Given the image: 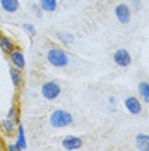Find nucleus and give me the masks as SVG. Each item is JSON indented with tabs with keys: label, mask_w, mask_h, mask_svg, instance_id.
I'll return each instance as SVG.
<instances>
[{
	"label": "nucleus",
	"mask_w": 149,
	"mask_h": 151,
	"mask_svg": "<svg viewBox=\"0 0 149 151\" xmlns=\"http://www.w3.org/2000/svg\"><path fill=\"white\" fill-rule=\"evenodd\" d=\"M72 124H74V117H72L70 112L62 110V108L52 110V113H50V125H52V127H55V129H64V127H70Z\"/></svg>",
	"instance_id": "1"
},
{
	"label": "nucleus",
	"mask_w": 149,
	"mask_h": 151,
	"mask_svg": "<svg viewBox=\"0 0 149 151\" xmlns=\"http://www.w3.org/2000/svg\"><path fill=\"white\" fill-rule=\"evenodd\" d=\"M47 62L55 69H64V67L69 65V55L64 48L52 47L47 52Z\"/></svg>",
	"instance_id": "2"
},
{
	"label": "nucleus",
	"mask_w": 149,
	"mask_h": 151,
	"mask_svg": "<svg viewBox=\"0 0 149 151\" xmlns=\"http://www.w3.org/2000/svg\"><path fill=\"white\" fill-rule=\"evenodd\" d=\"M39 91H41V96L47 101H53V100H57L62 94V86H60L58 81H47V83L41 84Z\"/></svg>",
	"instance_id": "3"
},
{
	"label": "nucleus",
	"mask_w": 149,
	"mask_h": 151,
	"mask_svg": "<svg viewBox=\"0 0 149 151\" xmlns=\"http://www.w3.org/2000/svg\"><path fill=\"white\" fill-rule=\"evenodd\" d=\"M112 60H113V64H115L117 67L127 69V67H130V64H132V53L127 50V48H118V50L113 52Z\"/></svg>",
	"instance_id": "4"
},
{
	"label": "nucleus",
	"mask_w": 149,
	"mask_h": 151,
	"mask_svg": "<svg viewBox=\"0 0 149 151\" xmlns=\"http://www.w3.org/2000/svg\"><path fill=\"white\" fill-rule=\"evenodd\" d=\"M115 17L120 24H129L132 19V9L129 4H118L115 7Z\"/></svg>",
	"instance_id": "5"
},
{
	"label": "nucleus",
	"mask_w": 149,
	"mask_h": 151,
	"mask_svg": "<svg viewBox=\"0 0 149 151\" xmlns=\"http://www.w3.org/2000/svg\"><path fill=\"white\" fill-rule=\"evenodd\" d=\"M123 106L130 115H140L142 113V101L137 96H127L123 100Z\"/></svg>",
	"instance_id": "6"
},
{
	"label": "nucleus",
	"mask_w": 149,
	"mask_h": 151,
	"mask_svg": "<svg viewBox=\"0 0 149 151\" xmlns=\"http://www.w3.org/2000/svg\"><path fill=\"white\" fill-rule=\"evenodd\" d=\"M9 60H10V65L17 67L21 70H24L26 69V57H24V52L21 50V48H14L12 52L9 53Z\"/></svg>",
	"instance_id": "7"
},
{
	"label": "nucleus",
	"mask_w": 149,
	"mask_h": 151,
	"mask_svg": "<svg viewBox=\"0 0 149 151\" xmlns=\"http://www.w3.org/2000/svg\"><path fill=\"white\" fill-rule=\"evenodd\" d=\"M82 144H84L82 137L72 136V134H69V136H65V137L62 139V148H64V150H81Z\"/></svg>",
	"instance_id": "8"
},
{
	"label": "nucleus",
	"mask_w": 149,
	"mask_h": 151,
	"mask_svg": "<svg viewBox=\"0 0 149 151\" xmlns=\"http://www.w3.org/2000/svg\"><path fill=\"white\" fill-rule=\"evenodd\" d=\"M16 146L17 151H24L28 150V139H26V131L24 125L21 122H17V129H16Z\"/></svg>",
	"instance_id": "9"
},
{
	"label": "nucleus",
	"mask_w": 149,
	"mask_h": 151,
	"mask_svg": "<svg viewBox=\"0 0 149 151\" xmlns=\"http://www.w3.org/2000/svg\"><path fill=\"white\" fill-rule=\"evenodd\" d=\"M9 76H10V81H12V84H14V88L16 89H19L21 86H22V70L21 69H17V67H14V65H10L9 69Z\"/></svg>",
	"instance_id": "10"
},
{
	"label": "nucleus",
	"mask_w": 149,
	"mask_h": 151,
	"mask_svg": "<svg viewBox=\"0 0 149 151\" xmlns=\"http://www.w3.org/2000/svg\"><path fill=\"white\" fill-rule=\"evenodd\" d=\"M14 48H16L14 40H12L10 36H7V35H2V33H0V50H2L4 53H7V55H9Z\"/></svg>",
	"instance_id": "11"
},
{
	"label": "nucleus",
	"mask_w": 149,
	"mask_h": 151,
	"mask_svg": "<svg viewBox=\"0 0 149 151\" xmlns=\"http://www.w3.org/2000/svg\"><path fill=\"white\" fill-rule=\"evenodd\" d=\"M17 122L19 120H14L10 117H5V119L0 120V127H2V131L5 132V134H14L16 129H17Z\"/></svg>",
	"instance_id": "12"
},
{
	"label": "nucleus",
	"mask_w": 149,
	"mask_h": 151,
	"mask_svg": "<svg viewBox=\"0 0 149 151\" xmlns=\"http://www.w3.org/2000/svg\"><path fill=\"white\" fill-rule=\"evenodd\" d=\"M0 7L7 14H16L21 7V4H19V0H0Z\"/></svg>",
	"instance_id": "13"
},
{
	"label": "nucleus",
	"mask_w": 149,
	"mask_h": 151,
	"mask_svg": "<svg viewBox=\"0 0 149 151\" xmlns=\"http://www.w3.org/2000/svg\"><path fill=\"white\" fill-rule=\"evenodd\" d=\"M135 148L140 151H149V134H144V132H139L135 137Z\"/></svg>",
	"instance_id": "14"
},
{
	"label": "nucleus",
	"mask_w": 149,
	"mask_h": 151,
	"mask_svg": "<svg viewBox=\"0 0 149 151\" xmlns=\"http://www.w3.org/2000/svg\"><path fill=\"white\" fill-rule=\"evenodd\" d=\"M137 94L142 103H149V81H140L137 84Z\"/></svg>",
	"instance_id": "15"
},
{
	"label": "nucleus",
	"mask_w": 149,
	"mask_h": 151,
	"mask_svg": "<svg viewBox=\"0 0 149 151\" xmlns=\"http://www.w3.org/2000/svg\"><path fill=\"white\" fill-rule=\"evenodd\" d=\"M38 4H39L41 10L48 12V14H52L58 9V0H38Z\"/></svg>",
	"instance_id": "16"
},
{
	"label": "nucleus",
	"mask_w": 149,
	"mask_h": 151,
	"mask_svg": "<svg viewBox=\"0 0 149 151\" xmlns=\"http://www.w3.org/2000/svg\"><path fill=\"white\" fill-rule=\"evenodd\" d=\"M55 36H57V40H58L60 43H64V45H67V47H69V45H74V43H75V36L72 35V33H67V31H58Z\"/></svg>",
	"instance_id": "17"
},
{
	"label": "nucleus",
	"mask_w": 149,
	"mask_h": 151,
	"mask_svg": "<svg viewBox=\"0 0 149 151\" xmlns=\"http://www.w3.org/2000/svg\"><path fill=\"white\" fill-rule=\"evenodd\" d=\"M21 28L24 29V31H26V33H28V35H29V36H31V38H34V36H36V35H38L36 28H34V26H33L31 22H24V24H22Z\"/></svg>",
	"instance_id": "18"
},
{
	"label": "nucleus",
	"mask_w": 149,
	"mask_h": 151,
	"mask_svg": "<svg viewBox=\"0 0 149 151\" xmlns=\"http://www.w3.org/2000/svg\"><path fill=\"white\" fill-rule=\"evenodd\" d=\"M7 117L14 119V120H19V108L16 106V105H12V106L9 108V112H7Z\"/></svg>",
	"instance_id": "19"
},
{
	"label": "nucleus",
	"mask_w": 149,
	"mask_h": 151,
	"mask_svg": "<svg viewBox=\"0 0 149 151\" xmlns=\"http://www.w3.org/2000/svg\"><path fill=\"white\" fill-rule=\"evenodd\" d=\"M130 9L132 10H140L142 9V0H130Z\"/></svg>",
	"instance_id": "20"
},
{
	"label": "nucleus",
	"mask_w": 149,
	"mask_h": 151,
	"mask_svg": "<svg viewBox=\"0 0 149 151\" xmlns=\"http://www.w3.org/2000/svg\"><path fill=\"white\" fill-rule=\"evenodd\" d=\"M108 105H110V112H115L117 110V100H115V96H110L108 98Z\"/></svg>",
	"instance_id": "21"
},
{
	"label": "nucleus",
	"mask_w": 149,
	"mask_h": 151,
	"mask_svg": "<svg viewBox=\"0 0 149 151\" xmlns=\"http://www.w3.org/2000/svg\"><path fill=\"white\" fill-rule=\"evenodd\" d=\"M31 9H33V12L36 14V17H41V7H39V4H34Z\"/></svg>",
	"instance_id": "22"
},
{
	"label": "nucleus",
	"mask_w": 149,
	"mask_h": 151,
	"mask_svg": "<svg viewBox=\"0 0 149 151\" xmlns=\"http://www.w3.org/2000/svg\"><path fill=\"white\" fill-rule=\"evenodd\" d=\"M7 150H9V151H17V146H16V142L9 144V146H7Z\"/></svg>",
	"instance_id": "23"
},
{
	"label": "nucleus",
	"mask_w": 149,
	"mask_h": 151,
	"mask_svg": "<svg viewBox=\"0 0 149 151\" xmlns=\"http://www.w3.org/2000/svg\"><path fill=\"white\" fill-rule=\"evenodd\" d=\"M0 148H2V141H0Z\"/></svg>",
	"instance_id": "24"
}]
</instances>
